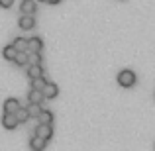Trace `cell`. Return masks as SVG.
I'll return each instance as SVG.
<instances>
[{
	"instance_id": "cell-9",
	"label": "cell",
	"mask_w": 155,
	"mask_h": 151,
	"mask_svg": "<svg viewBox=\"0 0 155 151\" xmlns=\"http://www.w3.org/2000/svg\"><path fill=\"white\" fill-rule=\"evenodd\" d=\"M20 12L22 14H35V0H22Z\"/></svg>"
},
{
	"instance_id": "cell-19",
	"label": "cell",
	"mask_w": 155,
	"mask_h": 151,
	"mask_svg": "<svg viewBox=\"0 0 155 151\" xmlns=\"http://www.w3.org/2000/svg\"><path fill=\"white\" fill-rule=\"evenodd\" d=\"M28 61H30V63H41L39 51H28Z\"/></svg>"
},
{
	"instance_id": "cell-6",
	"label": "cell",
	"mask_w": 155,
	"mask_h": 151,
	"mask_svg": "<svg viewBox=\"0 0 155 151\" xmlns=\"http://www.w3.org/2000/svg\"><path fill=\"white\" fill-rule=\"evenodd\" d=\"M18 24H20V28H22V30H31V28H35L34 14H22Z\"/></svg>"
},
{
	"instance_id": "cell-5",
	"label": "cell",
	"mask_w": 155,
	"mask_h": 151,
	"mask_svg": "<svg viewBox=\"0 0 155 151\" xmlns=\"http://www.w3.org/2000/svg\"><path fill=\"white\" fill-rule=\"evenodd\" d=\"M18 118H16V114H6L4 112V116H2V126L6 130H16L18 128Z\"/></svg>"
},
{
	"instance_id": "cell-7",
	"label": "cell",
	"mask_w": 155,
	"mask_h": 151,
	"mask_svg": "<svg viewBox=\"0 0 155 151\" xmlns=\"http://www.w3.org/2000/svg\"><path fill=\"white\" fill-rule=\"evenodd\" d=\"M45 145H47V140H43V137H39V136H34L30 140V147L34 151H43Z\"/></svg>"
},
{
	"instance_id": "cell-22",
	"label": "cell",
	"mask_w": 155,
	"mask_h": 151,
	"mask_svg": "<svg viewBox=\"0 0 155 151\" xmlns=\"http://www.w3.org/2000/svg\"><path fill=\"white\" fill-rule=\"evenodd\" d=\"M41 2H43V0H41Z\"/></svg>"
},
{
	"instance_id": "cell-8",
	"label": "cell",
	"mask_w": 155,
	"mask_h": 151,
	"mask_svg": "<svg viewBox=\"0 0 155 151\" xmlns=\"http://www.w3.org/2000/svg\"><path fill=\"white\" fill-rule=\"evenodd\" d=\"M20 106H22V104L18 102V98H6V100H4V112H6V114H14Z\"/></svg>"
},
{
	"instance_id": "cell-3",
	"label": "cell",
	"mask_w": 155,
	"mask_h": 151,
	"mask_svg": "<svg viewBox=\"0 0 155 151\" xmlns=\"http://www.w3.org/2000/svg\"><path fill=\"white\" fill-rule=\"evenodd\" d=\"M26 73L30 79H35V77H41L43 75V65L41 63H28L26 65Z\"/></svg>"
},
{
	"instance_id": "cell-4",
	"label": "cell",
	"mask_w": 155,
	"mask_h": 151,
	"mask_svg": "<svg viewBox=\"0 0 155 151\" xmlns=\"http://www.w3.org/2000/svg\"><path fill=\"white\" fill-rule=\"evenodd\" d=\"M57 94H59V87L55 83H45V87H43V98L53 100V98H57Z\"/></svg>"
},
{
	"instance_id": "cell-13",
	"label": "cell",
	"mask_w": 155,
	"mask_h": 151,
	"mask_svg": "<svg viewBox=\"0 0 155 151\" xmlns=\"http://www.w3.org/2000/svg\"><path fill=\"white\" fill-rule=\"evenodd\" d=\"M14 63H16V65H20V67H26V65L30 63V61H28V51H18V53H16Z\"/></svg>"
},
{
	"instance_id": "cell-17",
	"label": "cell",
	"mask_w": 155,
	"mask_h": 151,
	"mask_svg": "<svg viewBox=\"0 0 155 151\" xmlns=\"http://www.w3.org/2000/svg\"><path fill=\"white\" fill-rule=\"evenodd\" d=\"M16 53H18V51H16V47L12 45V43H10V45H6V47L2 49V55H4V59H8V61H14Z\"/></svg>"
},
{
	"instance_id": "cell-20",
	"label": "cell",
	"mask_w": 155,
	"mask_h": 151,
	"mask_svg": "<svg viewBox=\"0 0 155 151\" xmlns=\"http://www.w3.org/2000/svg\"><path fill=\"white\" fill-rule=\"evenodd\" d=\"M12 4H14V0H0V6L2 8H12Z\"/></svg>"
},
{
	"instance_id": "cell-15",
	"label": "cell",
	"mask_w": 155,
	"mask_h": 151,
	"mask_svg": "<svg viewBox=\"0 0 155 151\" xmlns=\"http://www.w3.org/2000/svg\"><path fill=\"white\" fill-rule=\"evenodd\" d=\"M12 45L16 47V51H28V39L26 38H16L12 41Z\"/></svg>"
},
{
	"instance_id": "cell-18",
	"label": "cell",
	"mask_w": 155,
	"mask_h": 151,
	"mask_svg": "<svg viewBox=\"0 0 155 151\" xmlns=\"http://www.w3.org/2000/svg\"><path fill=\"white\" fill-rule=\"evenodd\" d=\"M30 80H31V88H38V90H43V87H45V83H47V80L43 79V75L35 77V79H30Z\"/></svg>"
},
{
	"instance_id": "cell-11",
	"label": "cell",
	"mask_w": 155,
	"mask_h": 151,
	"mask_svg": "<svg viewBox=\"0 0 155 151\" xmlns=\"http://www.w3.org/2000/svg\"><path fill=\"white\" fill-rule=\"evenodd\" d=\"M43 49V41L39 38H30L28 39V51H39L41 53Z\"/></svg>"
},
{
	"instance_id": "cell-10",
	"label": "cell",
	"mask_w": 155,
	"mask_h": 151,
	"mask_svg": "<svg viewBox=\"0 0 155 151\" xmlns=\"http://www.w3.org/2000/svg\"><path fill=\"white\" fill-rule=\"evenodd\" d=\"M28 102H35V104H41V102H43V90L31 88V90L28 92Z\"/></svg>"
},
{
	"instance_id": "cell-12",
	"label": "cell",
	"mask_w": 155,
	"mask_h": 151,
	"mask_svg": "<svg viewBox=\"0 0 155 151\" xmlns=\"http://www.w3.org/2000/svg\"><path fill=\"white\" fill-rule=\"evenodd\" d=\"M14 114H16V118H18L20 124H26V122L30 120V114H28V108H26V106H20Z\"/></svg>"
},
{
	"instance_id": "cell-1",
	"label": "cell",
	"mask_w": 155,
	"mask_h": 151,
	"mask_svg": "<svg viewBox=\"0 0 155 151\" xmlns=\"http://www.w3.org/2000/svg\"><path fill=\"white\" fill-rule=\"evenodd\" d=\"M136 80H137L136 73L130 71V69H124V71L118 73V84H120L122 88H130V87H134V84H136Z\"/></svg>"
},
{
	"instance_id": "cell-2",
	"label": "cell",
	"mask_w": 155,
	"mask_h": 151,
	"mask_svg": "<svg viewBox=\"0 0 155 151\" xmlns=\"http://www.w3.org/2000/svg\"><path fill=\"white\" fill-rule=\"evenodd\" d=\"M35 136H39V137H43V140L49 141V140H51V136H53V128H51V124H41V122H39V126L35 128Z\"/></svg>"
},
{
	"instance_id": "cell-21",
	"label": "cell",
	"mask_w": 155,
	"mask_h": 151,
	"mask_svg": "<svg viewBox=\"0 0 155 151\" xmlns=\"http://www.w3.org/2000/svg\"><path fill=\"white\" fill-rule=\"evenodd\" d=\"M45 2H49V4H59L61 0H45Z\"/></svg>"
},
{
	"instance_id": "cell-16",
	"label": "cell",
	"mask_w": 155,
	"mask_h": 151,
	"mask_svg": "<svg viewBox=\"0 0 155 151\" xmlns=\"http://www.w3.org/2000/svg\"><path fill=\"white\" fill-rule=\"evenodd\" d=\"M39 122L41 124H53V112H49V110H43L41 108V112H39Z\"/></svg>"
},
{
	"instance_id": "cell-14",
	"label": "cell",
	"mask_w": 155,
	"mask_h": 151,
	"mask_svg": "<svg viewBox=\"0 0 155 151\" xmlns=\"http://www.w3.org/2000/svg\"><path fill=\"white\" fill-rule=\"evenodd\" d=\"M26 108H28V114H30V118H38L39 112H41V104H35V102H30Z\"/></svg>"
}]
</instances>
